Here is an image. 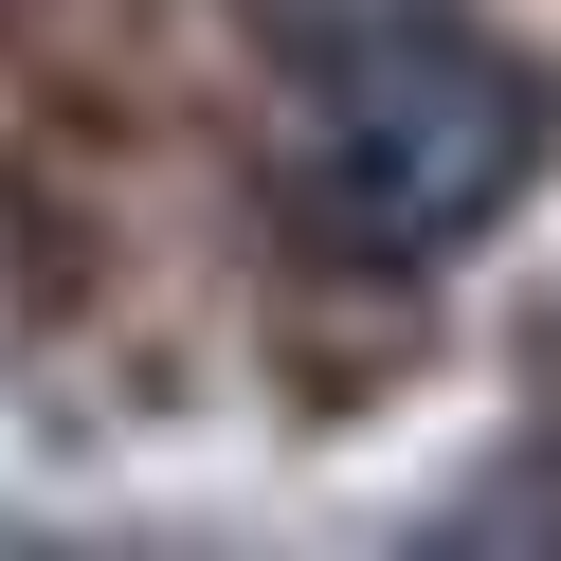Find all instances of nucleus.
<instances>
[{"instance_id":"nucleus-1","label":"nucleus","mask_w":561,"mask_h":561,"mask_svg":"<svg viewBox=\"0 0 561 561\" xmlns=\"http://www.w3.org/2000/svg\"><path fill=\"white\" fill-rule=\"evenodd\" d=\"M525 163H543L525 55H489L471 19H344V37L308 55V91H290L272 182H290L308 254L435 272V254H471V236L525 199Z\"/></svg>"}]
</instances>
